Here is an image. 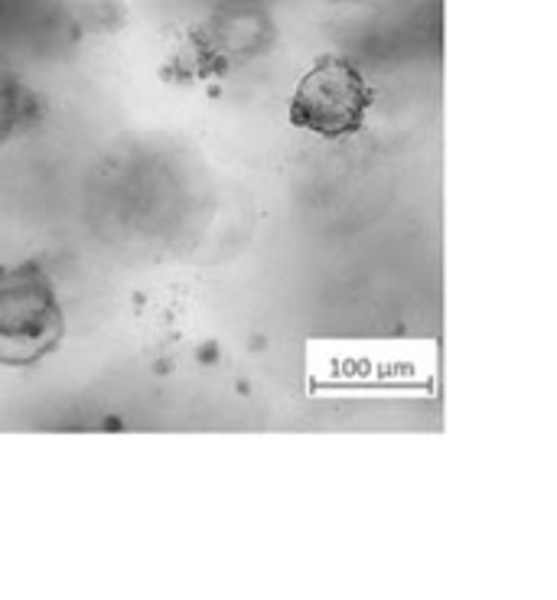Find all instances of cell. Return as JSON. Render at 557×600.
Masks as SVG:
<instances>
[{"label": "cell", "mask_w": 557, "mask_h": 600, "mask_svg": "<svg viewBox=\"0 0 557 600\" xmlns=\"http://www.w3.org/2000/svg\"><path fill=\"white\" fill-rule=\"evenodd\" d=\"M65 333V313L50 274L37 261L0 264V362L33 366Z\"/></svg>", "instance_id": "1"}, {"label": "cell", "mask_w": 557, "mask_h": 600, "mask_svg": "<svg viewBox=\"0 0 557 600\" xmlns=\"http://www.w3.org/2000/svg\"><path fill=\"white\" fill-rule=\"evenodd\" d=\"M375 101V92L353 62L326 56L294 89L291 121L310 134L343 141L355 134Z\"/></svg>", "instance_id": "2"}]
</instances>
